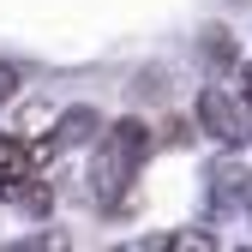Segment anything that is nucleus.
<instances>
[{"label":"nucleus","mask_w":252,"mask_h":252,"mask_svg":"<svg viewBox=\"0 0 252 252\" xmlns=\"http://www.w3.org/2000/svg\"><path fill=\"white\" fill-rule=\"evenodd\" d=\"M0 204H30V210L54 204V192L36 174V144H24L18 132H0Z\"/></svg>","instance_id":"nucleus-2"},{"label":"nucleus","mask_w":252,"mask_h":252,"mask_svg":"<svg viewBox=\"0 0 252 252\" xmlns=\"http://www.w3.org/2000/svg\"><path fill=\"white\" fill-rule=\"evenodd\" d=\"M18 84H24L18 66H12V60H0V102H12V96H18Z\"/></svg>","instance_id":"nucleus-6"},{"label":"nucleus","mask_w":252,"mask_h":252,"mask_svg":"<svg viewBox=\"0 0 252 252\" xmlns=\"http://www.w3.org/2000/svg\"><path fill=\"white\" fill-rule=\"evenodd\" d=\"M150 126L144 120H114L96 132V150H90V198L96 210H120V198L132 192V180L144 174V156H150Z\"/></svg>","instance_id":"nucleus-1"},{"label":"nucleus","mask_w":252,"mask_h":252,"mask_svg":"<svg viewBox=\"0 0 252 252\" xmlns=\"http://www.w3.org/2000/svg\"><path fill=\"white\" fill-rule=\"evenodd\" d=\"M210 204L216 210H240V204H252V174H246V162H216L210 168Z\"/></svg>","instance_id":"nucleus-5"},{"label":"nucleus","mask_w":252,"mask_h":252,"mask_svg":"<svg viewBox=\"0 0 252 252\" xmlns=\"http://www.w3.org/2000/svg\"><path fill=\"white\" fill-rule=\"evenodd\" d=\"M198 126L216 144H246L252 138V114H246V102L234 96L228 84H204L198 90Z\"/></svg>","instance_id":"nucleus-3"},{"label":"nucleus","mask_w":252,"mask_h":252,"mask_svg":"<svg viewBox=\"0 0 252 252\" xmlns=\"http://www.w3.org/2000/svg\"><path fill=\"white\" fill-rule=\"evenodd\" d=\"M246 210H252V204H246Z\"/></svg>","instance_id":"nucleus-8"},{"label":"nucleus","mask_w":252,"mask_h":252,"mask_svg":"<svg viewBox=\"0 0 252 252\" xmlns=\"http://www.w3.org/2000/svg\"><path fill=\"white\" fill-rule=\"evenodd\" d=\"M102 132V114L90 108V102H72V108H60L54 114V138L36 144V156H54V150H78V144H96Z\"/></svg>","instance_id":"nucleus-4"},{"label":"nucleus","mask_w":252,"mask_h":252,"mask_svg":"<svg viewBox=\"0 0 252 252\" xmlns=\"http://www.w3.org/2000/svg\"><path fill=\"white\" fill-rule=\"evenodd\" d=\"M228 90L246 102V114H252V66H234V84H228Z\"/></svg>","instance_id":"nucleus-7"}]
</instances>
